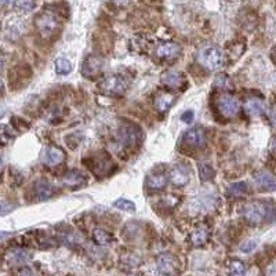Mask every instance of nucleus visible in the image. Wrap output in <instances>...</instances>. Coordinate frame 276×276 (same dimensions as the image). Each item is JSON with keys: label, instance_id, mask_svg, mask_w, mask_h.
Instances as JSON below:
<instances>
[{"label": "nucleus", "instance_id": "6ab92c4d", "mask_svg": "<svg viewBox=\"0 0 276 276\" xmlns=\"http://www.w3.org/2000/svg\"><path fill=\"white\" fill-rule=\"evenodd\" d=\"M162 83L170 88H182L185 86V78L181 72L167 71L162 75Z\"/></svg>", "mask_w": 276, "mask_h": 276}, {"label": "nucleus", "instance_id": "c9c22d12", "mask_svg": "<svg viewBox=\"0 0 276 276\" xmlns=\"http://www.w3.org/2000/svg\"><path fill=\"white\" fill-rule=\"evenodd\" d=\"M17 276H39L36 272H35L32 268H21L20 271H18V275Z\"/></svg>", "mask_w": 276, "mask_h": 276}, {"label": "nucleus", "instance_id": "4c0bfd02", "mask_svg": "<svg viewBox=\"0 0 276 276\" xmlns=\"http://www.w3.org/2000/svg\"><path fill=\"white\" fill-rule=\"evenodd\" d=\"M3 166H4V158H3V155L0 154V171H1Z\"/></svg>", "mask_w": 276, "mask_h": 276}, {"label": "nucleus", "instance_id": "cd10ccee", "mask_svg": "<svg viewBox=\"0 0 276 276\" xmlns=\"http://www.w3.org/2000/svg\"><path fill=\"white\" fill-rule=\"evenodd\" d=\"M229 274H231V276H244L246 265L239 260H234V261L229 263Z\"/></svg>", "mask_w": 276, "mask_h": 276}, {"label": "nucleus", "instance_id": "0eeeda50", "mask_svg": "<svg viewBox=\"0 0 276 276\" xmlns=\"http://www.w3.org/2000/svg\"><path fill=\"white\" fill-rule=\"evenodd\" d=\"M182 145L191 149H200L206 145V133L202 127H192L187 130L181 140Z\"/></svg>", "mask_w": 276, "mask_h": 276}, {"label": "nucleus", "instance_id": "ea45409f", "mask_svg": "<svg viewBox=\"0 0 276 276\" xmlns=\"http://www.w3.org/2000/svg\"><path fill=\"white\" fill-rule=\"evenodd\" d=\"M1 68H3V61L0 60V69H1Z\"/></svg>", "mask_w": 276, "mask_h": 276}, {"label": "nucleus", "instance_id": "f257e3e1", "mask_svg": "<svg viewBox=\"0 0 276 276\" xmlns=\"http://www.w3.org/2000/svg\"><path fill=\"white\" fill-rule=\"evenodd\" d=\"M243 217L251 224L274 220V204L271 202H247L242 207Z\"/></svg>", "mask_w": 276, "mask_h": 276}, {"label": "nucleus", "instance_id": "f704fd0d", "mask_svg": "<svg viewBox=\"0 0 276 276\" xmlns=\"http://www.w3.org/2000/svg\"><path fill=\"white\" fill-rule=\"evenodd\" d=\"M194 119H195V114H194V111H185V112L181 115V120L185 121V123H192Z\"/></svg>", "mask_w": 276, "mask_h": 276}, {"label": "nucleus", "instance_id": "473e14b6", "mask_svg": "<svg viewBox=\"0 0 276 276\" xmlns=\"http://www.w3.org/2000/svg\"><path fill=\"white\" fill-rule=\"evenodd\" d=\"M17 206L15 204H11V203H7V202H0V216H6L8 213H11L14 209H15Z\"/></svg>", "mask_w": 276, "mask_h": 276}, {"label": "nucleus", "instance_id": "c756f323", "mask_svg": "<svg viewBox=\"0 0 276 276\" xmlns=\"http://www.w3.org/2000/svg\"><path fill=\"white\" fill-rule=\"evenodd\" d=\"M214 86L218 88H225V90H229L232 87V81L229 79L227 75H218L216 78V81H214Z\"/></svg>", "mask_w": 276, "mask_h": 276}, {"label": "nucleus", "instance_id": "7c9ffc66", "mask_svg": "<svg viewBox=\"0 0 276 276\" xmlns=\"http://www.w3.org/2000/svg\"><path fill=\"white\" fill-rule=\"evenodd\" d=\"M114 206L118 207V209L124 210V211H134L135 210V204L131 200H128V199H118L114 203Z\"/></svg>", "mask_w": 276, "mask_h": 276}, {"label": "nucleus", "instance_id": "7ed1b4c3", "mask_svg": "<svg viewBox=\"0 0 276 276\" xmlns=\"http://www.w3.org/2000/svg\"><path fill=\"white\" fill-rule=\"evenodd\" d=\"M197 62L204 69L214 72L217 69H220L222 65L221 50L216 46H207V47L202 48L197 54Z\"/></svg>", "mask_w": 276, "mask_h": 276}, {"label": "nucleus", "instance_id": "f3484780", "mask_svg": "<svg viewBox=\"0 0 276 276\" xmlns=\"http://www.w3.org/2000/svg\"><path fill=\"white\" fill-rule=\"evenodd\" d=\"M32 253L28 251L25 249H20V247H15L11 249L6 254L7 263L11 264V265H22V264L28 263L29 260H32Z\"/></svg>", "mask_w": 276, "mask_h": 276}, {"label": "nucleus", "instance_id": "72a5a7b5", "mask_svg": "<svg viewBox=\"0 0 276 276\" xmlns=\"http://www.w3.org/2000/svg\"><path fill=\"white\" fill-rule=\"evenodd\" d=\"M256 247H257L256 240H247V242H244L242 246H240V250H242L243 253H250V251H253Z\"/></svg>", "mask_w": 276, "mask_h": 276}, {"label": "nucleus", "instance_id": "423d86ee", "mask_svg": "<svg viewBox=\"0 0 276 276\" xmlns=\"http://www.w3.org/2000/svg\"><path fill=\"white\" fill-rule=\"evenodd\" d=\"M217 108L218 112L227 118V119H232L236 115L239 114L240 109V104L237 101V98L231 94H221L217 100Z\"/></svg>", "mask_w": 276, "mask_h": 276}, {"label": "nucleus", "instance_id": "dca6fc26", "mask_svg": "<svg viewBox=\"0 0 276 276\" xmlns=\"http://www.w3.org/2000/svg\"><path fill=\"white\" fill-rule=\"evenodd\" d=\"M168 182V175L163 171H155L151 173L145 180V185L147 188L152 189V191H162L163 188H166Z\"/></svg>", "mask_w": 276, "mask_h": 276}, {"label": "nucleus", "instance_id": "b1692460", "mask_svg": "<svg viewBox=\"0 0 276 276\" xmlns=\"http://www.w3.org/2000/svg\"><path fill=\"white\" fill-rule=\"evenodd\" d=\"M197 170H199V177H200V180H202L203 182L211 181V180H214V177H216V170L213 168V166H211L209 162L199 163Z\"/></svg>", "mask_w": 276, "mask_h": 276}, {"label": "nucleus", "instance_id": "9d476101", "mask_svg": "<svg viewBox=\"0 0 276 276\" xmlns=\"http://www.w3.org/2000/svg\"><path fill=\"white\" fill-rule=\"evenodd\" d=\"M158 271L164 276H175L178 272V263L177 258L171 254H162L158 257Z\"/></svg>", "mask_w": 276, "mask_h": 276}, {"label": "nucleus", "instance_id": "f03ea898", "mask_svg": "<svg viewBox=\"0 0 276 276\" xmlns=\"http://www.w3.org/2000/svg\"><path fill=\"white\" fill-rule=\"evenodd\" d=\"M35 25L43 39L53 38L61 29V22L58 17L53 13H48V11H43L39 15H36Z\"/></svg>", "mask_w": 276, "mask_h": 276}, {"label": "nucleus", "instance_id": "5701e85b", "mask_svg": "<svg viewBox=\"0 0 276 276\" xmlns=\"http://www.w3.org/2000/svg\"><path fill=\"white\" fill-rule=\"evenodd\" d=\"M209 239V229L200 227L191 234V243L194 246H203Z\"/></svg>", "mask_w": 276, "mask_h": 276}, {"label": "nucleus", "instance_id": "a878e982", "mask_svg": "<svg viewBox=\"0 0 276 276\" xmlns=\"http://www.w3.org/2000/svg\"><path fill=\"white\" fill-rule=\"evenodd\" d=\"M249 192V187L246 182H234L228 187V195L231 197H240V196L246 195Z\"/></svg>", "mask_w": 276, "mask_h": 276}, {"label": "nucleus", "instance_id": "2f4dec72", "mask_svg": "<svg viewBox=\"0 0 276 276\" xmlns=\"http://www.w3.org/2000/svg\"><path fill=\"white\" fill-rule=\"evenodd\" d=\"M14 8H17L18 11H24V13H28L31 11L35 7L34 1H14L13 3Z\"/></svg>", "mask_w": 276, "mask_h": 276}, {"label": "nucleus", "instance_id": "a211bd4d", "mask_svg": "<svg viewBox=\"0 0 276 276\" xmlns=\"http://www.w3.org/2000/svg\"><path fill=\"white\" fill-rule=\"evenodd\" d=\"M35 195L39 200H47L55 195V187L46 180H39L35 184Z\"/></svg>", "mask_w": 276, "mask_h": 276}, {"label": "nucleus", "instance_id": "6e6552de", "mask_svg": "<svg viewBox=\"0 0 276 276\" xmlns=\"http://www.w3.org/2000/svg\"><path fill=\"white\" fill-rule=\"evenodd\" d=\"M8 76H10V86H13L15 90H18L31 80L32 71L28 65H18V67H15L8 72Z\"/></svg>", "mask_w": 276, "mask_h": 276}, {"label": "nucleus", "instance_id": "4be33fe9", "mask_svg": "<svg viewBox=\"0 0 276 276\" xmlns=\"http://www.w3.org/2000/svg\"><path fill=\"white\" fill-rule=\"evenodd\" d=\"M244 109L251 116H258V115L267 114V105L264 104V101L257 100V98H250L249 101H246Z\"/></svg>", "mask_w": 276, "mask_h": 276}, {"label": "nucleus", "instance_id": "2eb2a0df", "mask_svg": "<svg viewBox=\"0 0 276 276\" xmlns=\"http://www.w3.org/2000/svg\"><path fill=\"white\" fill-rule=\"evenodd\" d=\"M254 181H256L257 187H258L260 189L268 191V192L275 191V187H276L275 177H274L272 173L267 171V170L256 171V173H254Z\"/></svg>", "mask_w": 276, "mask_h": 276}, {"label": "nucleus", "instance_id": "a19ab883", "mask_svg": "<svg viewBox=\"0 0 276 276\" xmlns=\"http://www.w3.org/2000/svg\"><path fill=\"white\" fill-rule=\"evenodd\" d=\"M3 115H4V111H1V112H0V118H1Z\"/></svg>", "mask_w": 276, "mask_h": 276}, {"label": "nucleus", "instance_id": "aec40b11", "mask_svg": "<svg viewBox=\"0 0 276 276\" xmlns=\"http://www.w3.org/2000/svg\"><path fill=\"white\" fill-rule=\"evenodd\" d=\"M64 159H65V154L58 147H48L44 152V163L47 164L48 167L58 166L64 162Z\"/></svg>", "mask_w": 276, "mask_h": 276}, {"label": "nucleus", "instance_id": "bb28decb", "mask_svg": "<svg viewBox=\"0 0 276 276\" xmlns=\"http://www.w3.org/2000/svg\"><path fill=\"white\" fill-rule=\"evenodd\" d=\"M72 71V64L67 58H58L55 61V72L58 75H68Z\"/></svg>", "mask_w": 276, "mask_h": 276}, {"label": "nucleus", "instance_id": "39448f33", "mask_svg": "<svg viewBox=\"0 0 276 276\" xmlns=\"http://www.w3.org/2000/svg\"><path fill=\"white\" fill-rule=\"evenodd\" d=\"M128 87V81L121 76V75H112L105 78L104 80L100 83V88L104 93H108L112 95L123 94Z\"/></svg>", "mask_w": 276, "mask_h": 276}, {"label": "nucleus", "instance_id": "f8f14e48", "mask_svg": "<svg viewBox=\"0 0 276 276\" xmlns=\"http://www.w3.org/2000/svg\"><path fill=\"white\" fill-rule=\"evenodd\" d=\"M181 53V46H180L178 43H173V41L160 43V44H158L155 48L156 57L163 58V60H174V58H177Z\"/></svg>", "mask_w": 276, "mask_h": 276}, {"label": "nucleus", "instance_id": "1a4fd4ad", "mask_svg": "<svg viewBox=\"0 0 276 276\" xmlns=\"http://www.w3.org/2000/svg\"><path fill=\"white\" fill-rule=\"evenodd\" d=\"M104 69V60L98 55H88L81 65V75L87 79H94Z\"/></svg>", "mask_w": 276, "mask_h": 276}, {"label": "nucleus", "instance_id": "393cba45", "mask_svg": "<svg viewBox=\"0 0 276 276\" xmlns=\"http://www.w3.org/2000/svg\"><path fill=\"white\" fill-rule=\"evenodd\" d=\"M93 240L97 244H100V246H105V244H109V243L114 240V236L111 235L108 231H105V229L95 228L93 231Z\"/></svg>", "mask_w": 276, "mask_h": 276}, {"label": "nucleus", "instance_id": "9b49d317", "mask_svg": "<svg viewBox=\"0 0 276 276\" xmlns=\"http://www.w3.org/2000/svg\"><path fill=\"white\" fill-rule=\"evenodd\" d=\"M170 180H171V184L177 188L185 187L191 180V171H189L188 166L180 164V163L173 166L171 171H170Z\"/></svg>", "mask_w": 276, "mask_h": 276}, {"label": "nucleus", "instance_id": "e433bc0d", "mask_svg": "<svg viewBox=\"0 0 276 276\" xmlns=\"http://www.w3.org/2000/svg\"><path fill=\"white\" fill-rule=\"evenodd\" d=\"M8 236H10V234H7V232H0V240L6 239V237H8Z\"/></svg>", "mask_w": 276, "mask_h": 276}, {"label": "nucleus", "instance_id": "4468645a", "mask_svg": "<svg viewBox=\"0 0 276 276\" xmlns=\"http://www.w3.org/2000/svg\"><path fill=\"white\" fill-rule=\"evenodd\" d=\"M61 182L64 187L69 189H79L86 185L87 180H86V175L80 173L79 170H69L61 178Z\"/></svg>", "mask_w": 276, "mask_h": 276}, {"label": "nucleus", "instance_id": "ddd939ff", "mask_svg": "<svg viewBox=\"0 0 276 276\" xmlns=\"http://www.w3.org/2000/svg\"><path fill=\"white\" fill-rule=\"evenodd\" d=\"M88 166L91 168V171L94 173L95 175L98 177H104L111 173V166H112V162L109 159L108 156L105 155H98V156H93L88 162Z\"/></svg>", "mask_w": 276, "mask_h": 276}, {"label": "nucleus", "instance_id": "20e7f679", "mask_svg": "<svg viewBox=\"0 0 276 276\" xmlns=\"http://www.w3.org/2000/svg\"><path fill=\"white\" fill-rule=\"evenodd\" d=\"M141 140V130L135 124L126 123L119 128L118 133V141L123 148H133Z\"/></svg>", "mask_w": 276, "mask_h": 276}, {"label": "nucleus", "instance_id": "c85d7f7f", "mask_svg": "<svg viewBox=\"0 0 276 276\" xmlns=\"http://www.w3.org/2000/svg\"><path fill=\"white\" fill-rule=\"evenodd\" d=\"M14 138H15V134H14V131L11 128L8 127V126H4V124L0 126V144L1 145L10 144Z\"/></svg>", "mask_w": 276, "mask_h": 276}, {"label": "nucleus", "instance_id": "58836bf2", "mask_svg": "<svg viewBox=\"0 0 276 276\" xmlns=\"http://www.w3.org/2000/svg\"><path fill=\"white\" fill-rule=\"evenodd\" d=\"M3 91V81H1V79H0V93Z\"/></svg>", "mask_w": 276, "mask_h": 276}, {"label": "nucleus", "instance_id": "412c9836", "mask_svg": "<svg viewBox=\"0 0 276 276\" xmlns=\"http://www.w3.org/2000/svg\"><path fill=\"white\" fill-rule=\"evenodd\" d=\"M175 102V95L170 93H162L155 98V107L159 112H167Z\"/></svg>", "mask_w": 276, "mask_h": 276}]
</instances>
